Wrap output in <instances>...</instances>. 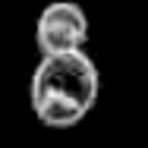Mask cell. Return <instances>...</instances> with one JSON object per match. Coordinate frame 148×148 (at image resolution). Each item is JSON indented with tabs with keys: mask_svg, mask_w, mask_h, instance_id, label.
<instances>
[{
	"mask_svg": "<svg viewBox=\"0 0 148 148\" xmlns=\"http://www.w3.org/2000/svg\"><path fill=\"white\" fill-rule=\"evenodd\" d=\"M101 91L98 66L85 51L47 54L38 60L29 82L32 114L51 129L79 126L91 114Z\"/></svg>",
	"mask_w": 148,
	"mask_h": 148,
	"instance_id": "obj_1",
	"label": "cell"
},
{
	"mask_svg": "<svg viewBox=\"0 0 148 148\" xmlns=\"http://www.w3.org/2000/svg\"><path fill=\"white\" fill-rule=\"evenodd\" d=\"M35 44L41 57L47 54H73L88 44V16L73 0H54L41 10L35 22Z\"/></svg>",
	"mask_w": 148,
	"mask_h": 148,
	"instance_id": "obj_2",
	"label": "cell"
}]
</instances>
